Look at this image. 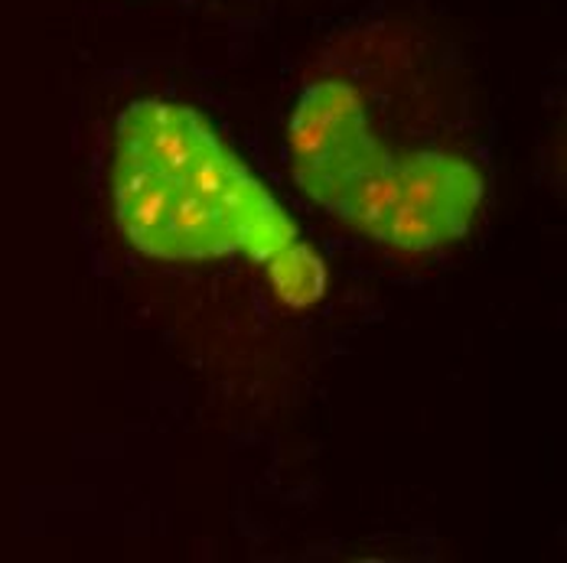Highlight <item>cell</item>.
Wrapping results in <instances>:
<instances>
[{"label":"cell","mask_w":567,"mask_h":563,"mask_svg":"<svg viewBox=\"0 0 567 563\" xmlns=\"http://www.w3.org/2000/svg\"><path fill=\"white\" fill-rule=\"evenodd\" d=\"M300 189L395 254L460 244L483 212L476 134L395 33H359L300 85L287 121Z\"/></svg>","instance_id":"obj_1"},{"label":"cell","mask_w":567,"mask_h":563,"mask_svg":"<svg viewBox=\"0 0 567 563\" xmlns=\"http://www.w3.org/2000/svg\"><path fill=\"white\" fill-rule=\"evenodd\" d=\"M112 196L117 231L144 258H248L290 310H307L327 293L323 258L196 108L141 98L121 112Z\"/></svg>","instance_id":"obj_2"}]
</instances>
